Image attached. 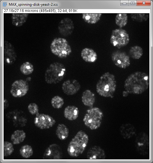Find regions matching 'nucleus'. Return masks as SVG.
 Here are the masks:
<instances>
[{
	"label": "nucleus",
	"instance_id": "nucleus-12",
	"mask_svg": "<svg viewBox=\"0 0 153 163\" xmlns=\"http://www.w3.org/2000/svg\"><path fill=\"white\" fill-rule=\"evenodd\" d=\"M8 120L15 126L23 127L25 125L27 119L23 112L18 110L9 112L6 114Z\"/></svg>",
	"mask_w": 153,
	"mask_h": 163
},
{
	"label": "nucleus",
	"instance_id": "nucleus-23",
	"mask_svg": "<svg viewBox=\"0 0 153 163\" xmlns=\"http://www.w3.org/2000/svg\"><path fill=\"white\" fill-rule=\"evenodd\" d=\"M102 15L100 13H83L82 18L87 23L95 24L100 20Z\"/></svg>",
	"mask_w": 153,
	"mask_h": 163
},
{
	"label": "nucleus",
	"instance_id": "nucleus-17",
	"mask_svg": "<svg viewBox=\"0 0 153 163\" xmlns=\"http://www.w3.org/2000/svg\"><path fill=\"white\" fill-rule=\"evenodd\" d=\"M87 156L89 159H103L106 158L104 151L98 146L90 148L87 151Z\"/></svg>",
	"mask_w": 153,
	"mask_h": 163
},
{
	"label": "nucleus",
	"instance_id": "nucleus-27",
	"mask_svg": "<svg viewBox=\"0 0 153 163\" xmlns=\"http://www.w3.org/2000/svg\"><path fill=\"white\" fill-rule=\"evenodd\" d=\"M115 20L116 25L121 28L126 25L128 22V16L126 14H118L116 16Z\"/></svg>",
	"mask_w": 153,
	"mask_h": 163
},
{
	"label": "nucleus",
	"instance_id": "nucleus-25",
	"mask_svg": "<svg viewBox=\"0 0 153 163\" xmlns=\"http://www.w3.org/2000/svg\"><path fill=\"white\" fill-rule=\"evenodd\" d=\"M25 137V133L23 130H18L12 134L11 140L13 144H17L23 142Z\"/></svg>",
	"mask_w": 153,
	"mask_h": 163
},
{
	"label": "nucleus",
	"instance_id": "nucleus-13",
	"mask_svg": "<svg viewBox=\"0 0 153 163\" xmlns=\"http://www.w3.org/2000/svg\"><path fill=\"white\" fill-rule=\"evenodd\" d=\"M4 62L7 65L13 64L16 61V55L12 44L7 41L3 42Z\"/></svg>",
	"mask_w": 153,
	"mask_h": 163
},
{
	"label": "nucleus",
	"instance_id": "nucleus-8",
	"mask_svg": "<svg viewBox=\"0 0 153 163\" xmlns=\"http://www.w3.org/2000/svg\"><path fill=\"white\" fill-rule=\"evenodd\" d=\"M111 59L116 66L122 68H125L130 65L129 56L124 52L119 50L113 52L111 55Z\"/></svg>",
	"mask_w": 153,
	"mask_h": 163
},
{
	"label": "nucleus",
	"instance_id": "nucleus-36",
	"mask_svg": "<svg viewBox=\"0 0 153 163\" xmlns=\"http://www.w3.org/2000/svg\"><path fill=\"white\" fill-rule=\"evenodd\" d=\"M128 1H124L125 2H121V5L122 6H127L128 5Z\"/></svg>",
	"mask_w": 153,
	"mask_h": 163
},
{
	"label": "nucleus",
	"instance_id": "nucleus-15",
	"mask_svg": "<svg viewBox=\"0 0 153 163\" xmlns=\"http://www.w3.org/2000/svg\"><path fill=\"white\" fill-rule=\"evenodd\" d=\"M62 156V151L60 147L57 144H52L46 150L43 158L49 159H61Z\"/></svg>",
	"mask_w": 153,
	"mask_h": 163
},
{
	"label": "nucleus",
	"instance_id": "nucleus-11",
	"mask_svg": "<svg viewBox=\"0 0 153 163\" xmlns=\"http://www.w3.org/2000/svg\"><path fill=\"white\" fill-rule=\"evenodd\" d=\"M135 146L138 152L142 155L147 154L149 152V139L145 133H139L136 137Z\"/></svg>",
	"mask_w": 153,
	"mask_h": 163
},
{
	"label": "nucleus",
	"instance_id": "nucleus-4",
	"mask_svg": "<svg viewBox=\"0 0 153 163\" xmlns=\"http://www.w3.org/2000/svg\"><path fill=\"white\" fill-rule=\"evenodd\" d=\"M65 66L59 62H54L50 65L45 74L46 82L48 84H56L61 81L66 74Z\"/></svg>",
	"mask_w": 153,
	"mask_h": 163
},
{
	"label": "nucleus",
	"instance_id": "nucleus-19",
	"mask_svg": "<svg viewBox=\"0 0 153 163\" xmlns=\"http://www.w3.org/2000/svg\"><path fill=\"white\" fill-rule=\"evenodd\" d=\"M120 134L125 139L130 138L136 133V130L134 127L130 124H122L120 127Z\"/></svg>",
	"mask_w": 153,
	"mask_h": 163
},
{
	"label": "nucleus",
	"instance_id": "nucleus-31",
	"mask_svg": "<svg viewBox=\"0 0 153 163\" xmlns=\"http://www.w3.org/2000/svg\"><path fill=\"white\" fill-rule=\"evenodd\" d=\"M14 149L12 143L7 141L4 142V156L10 155L13 152Z\"/></svg>",
	"mask_w": 153,
	"mask_h": 163
},
{
	"label": "nucleus",
	"instance_id": "nucleus-20",
	"mask_svg": "<svg viewBox=\"0 0 153 163\" xmlns=\"http://www.w3.org/2000/svg\"><path fill=\"white\" fill-rule=\"evenodd\" d=\"M64 115L67 119L72 121L76 119L79 114L78 108L73 105H69L67 106L64 110Z\"/></svg>",
	"mask_w": 153,
	"mask_h": 163
},
{
	"label": "nucleus",
	"instance_id": "nucleus-29",
	"mask_svg": "<svg viewBox=\"0 0 153 163\" xmlns=\"http://www.w3.org/2000/svg\"><path fill=\"white\" fill-rule=\"evenodd\" d=\"M20 154L23 157L27 158L33 154V150L31 146L26 145L22 146L19 150Z\"/></svg>",
	"mask_w": 153,
	"mask_h": 163
},
{
	"label": "nucleus",
	"instance_id": "nucleus-35",
	"mask_svg": "<svg viewBox=\"0 0 153 163\" xmlns=\"http://www.w3.org/2000/svg\"><path fill=\"white\" fill-rule=\"evenodd\" d=\"M8 106V103L6 99L4 100V108L5 109L7 108Z\"/></svg>",
	"mask_w": 153,
	"mask_h": 163
},
{
	"label": "nucleus",
	"instance_id": "nucleus-30",
	"mask_svg": "<svg viewBox=\"0 0 153 163\" xmlns=\"http://www.w3.org/2000/svg\"><path fill=\"white\" fill-rule=\"evenodd\" d=\"M51 104L54 108L59 109L63 105L64 102L63 99L58 95L53 97L51 100Z\"/></svg>",
	"mask_w": 153,
	"mask_h": 163
},
{
	"label": "nucleus",
	"instance_id": "nucleus-2",
	"mask_svg": "<svg viewBox=\"0 0 153 163\" xmlns=\"http://www.w3.org/2000/svg\"><path fill=\"white\" fill-rule=\"evenodd\" d=\"M116 82L114 75L106 72L100 77L96 86L97 93L104 97H112L115 92Z\"/></svg>",
	"mask_w": 153,
	"mask_h": 163
},
{
	"label": "nucleus",
	"instance_id": "nucleus-32",
	"mask_svg": "<svg viewBox=\"0 0 153 163\" xmlns=\"http://www.w3.org/2000/svg\"><path fill=\"white\" fill-rule=\"evenodd\" d=\"M131 17L134 20L142 22L146 20L148 18L149 16L145 14H132Z\"/></svg>",
	"mask_w": 153,
	"mask_h": 163
},
{
	"label": "nucleus",
	"instance_id": "nucleus-37",
	"mask_svg": "<svg viewBox=\"0 0 153 163\" xmlns=\"http://www.w3.org/2000/svg\"><path fill=\"white\" fill-rule=\"evenodd\" d=\"M128 94L129 93L127 91L125 90L122 93L123 96L124 97H126L128 95Z\"/></svg>",
	"mask_w": 153,
	"mask_h": 163
},
{
	"label": "nucleus",
	"instance_id": "nucleus-21",
	"mask_svg": "<svg viewBox=\"0 0 153 163\" xmlns=\"http://www.w3.org/2000/svg\"><path fill=\"white\" fill-rule=\"evenodd\" d=\"M95 95L91 90L87 89L83 92L81 100L85 106L89 107H92L95 102Z\"/></svg>",
	"mask_w": 153,
	"mask_h": 163
},
{
	"label": "nucleus",
	"instance_id": "nucleus-5",
	"mask_svg": "<svg viewBox=\"0 0 153 163\" xmlns=\"http://www.w3.org/2000/svg\"><path fill=\"white\" fill-rule=\"evenodd\" d=\"M103 117V113L100 108L91 107L87 110L83 121L86 126L95 130L100 126Z\"/></svg>",
	"mask_w": 153,
	"mask_h": 163
},
{
	"label": "nucleus",
	"instance_id": "nucleus-10",
	"mask_svg": "<svg viewBox=\"0 0 153 163\" xmlns=\"http://www.w3.org/2000/svg\"><path fill=\"white\" fill-rule=\"evenodd\" d=\"M36 126L41 129L49 128L56 122L55 120L50 116L41 113L36 114L34 121Z\"/></svg>",
	"mask_w": 153,
	"mask_h": 163
},
{
	"label": "nucleus",
	"instance_id": "nucleus-1",
	"mask_svg": "<svg viewBox=\"0 0 153 163\" xmlns=\"http://www.w3.org/2000/svg\"><path fill=\"white\" fill-rule=\"evenodd\" d=\"M149 83V77L147 74L137 71L128 77L125 81L124 87L129 93L140 94L148 89Z\"/></svg>",
	"mask_w": 153,
	"mask_h": 163
},
{
	"label": "nucleus",
	"instance_id": "nucleus-7",
	"mask_svg": "<svg viewBox=\"0 0 153 163\" xmlns=\"http://www.w3.org/2000/svg\"><path fill=\"white\" fill-rule=\"evenodd\" d=\"M129 41V38L127 31L122 29L112 31L110 42L112 45L120 49L127 45Z\"/></svg>",
	"mask_w": 153,
	"mask_h": 163
},
{
	"label": "nucleus",
	"instance_id": "nucleus-9",
	"mask_svg": "<svg viewBox=\"0 0 153 163\" xmlns=\"http://www.w3.org/2000/svg\"><path fill=\"white\" fill-rule=\"evenodd\" d=\"M29 89V85L26 81L19 80L15 81L11 85L10 93L15 97H20L24 96Z\"/></svg>",
	"mask_w": 153,
	"mask_h": 163
},
{
	"label": "nucleus",
	"instance_id": "nucleus-6",
	"mask_svg": "<svg viewBox=\"0 0 153 163\" xmlns=\"http://www.w3.org/2000/svg\"><path fill=\"white\" fill-rule=\"evenodd\" d=\"M51 52L60 58H65L72 52V49L69 42L65 39L62 38H55L50 45Z\"/></svg>",
	"mask_w": 153,
	"mask_h": 163
},
{
	"label": "nucleus",
	"instance_id": "nucleus-16",
	"mask_svg": "<svg viewBox=\"0 0 153 163\" xmlns=\"http://www.w3.org/2000/svg\"><path fill=\"white\" fill-rule=\"evenodd\" d=\"M58 29L62 35L67 36L71 35L74 29L72 20L69 18H65L61 20L58 25Z\"/></svg>",
	"mask_w": 153,
	"mask_h": 163
},
{
	"label": "nucleus",
	"instance_id": "nucleus-26",
	"mask_svg": "<svg viewBox=\"0 0 153 163\" xmlns=\"http://www.w3.org/2000/svg\"><path fill=\"white\" fill-rule=\"evenodd\" d=\"M130 56L132 58L137 59H139L142 56L143 50L142 48L138 46L131 47L129 51Z\"/></svg>",
	"mask_w": 153,
	"mask_h": 163
},
{
	"label": "nucleus",
	"instance_id": "nucleus-22",
	"mask_svg": "<svg viewBox=\"0 0 153 163\" xmlns=\"http://www.w3.org/2000/svg\"><path fill=\"white\" fill-rule=\"evenodd\" d=\"M28 14V13H13L11 17L12 24L17 27L22 26L26 21Z\"/></svg>",
	"mask_w": 153,
	"mask_h": 163
},
{
	"label": "nucleus",
	"instance_id": "nucleus-28",
	"mask_svg": "<svg viewBox=\"0 0 153 163\" xmlns=\"http://www.w3.org/2000/svg\"><path fill=\"white\" fill-rule=\"evenodd\" d=\"M33 65L28 62L23 63L20 67L21 72L24 74L28 75L31 74L34 71Z\"/></svg>",
	"mask_w": 153,
	"mask_h": 163
},
{
	"label": "nucleus",
	"instance_id": "nucleus-33",
	"mask_svg": "<svg viewBox=\"0 0 153 163\" xmlns=\"http://www.w3.org/2000/svg\"><path fill=\"white\" fill-rule=\"evenodd\" d=\"M28 109L32 114H37L38 113V107L35 103L30 104L28 106Z\"/></svg>",
	"mask_w": 153,
	"mask_h": 163
},
{
	"label": "nucleus",
	"instance_id": "nucleus-34",
	"mask_svg": "<svg viewBox=\"0 0 153 163\" xmlns=\"http://www.w3.org/2000/svg\"><path fill=\"white\" fill-rule=\"evenodd\" d=\"M129 5L130 6H135L136 5L137 1H129Z\"/></svg>",
	"mask_w": 153,
	"mask_h": 163
},
{
	"label": "nucleus",
	"instance_id": "nucleus-14",
	"mask_svg": "<svg viewBox=\"0 0 153 163\" xmlns=\"http://www.w3.org/2000/svg\"><path fill=\"white\" fill-rule=\"evenodd\" d=\"M80 88V84L76 79L67 80L63 82L62 86V90L63 92L69 95L76 94Z\"/></svg>",
	"mask_w": 153,
	"mask_h": 163
},
{
	"label": "nucleus",
	"instance_id": "nucleus-3",
	"mask_svg": "<svg viewBox=\"0 0 153 163\" xmlns=\"http://www.w3.org/2000/svg\"><path fill=\"white\" fill-rule=\"evenodd\" d=\"M88 136L84 131H79L69 142L67 148L69 155L77 157L82 154L87 146Z\"/></svg>",
	"mask_w": 153,
	"mask_h": 163
},
{
	"label": "nucleus",
	"instance_id": "nucleus-18",
	"mask_svg": "<svg viewBox=\"0 0 153 163\" xmlns=\"http://www.w3.org/2000/svg\"><path fill=\"white\" fill-rule=\"evenodd\" d=\"M81 56L85 62L90 63L95 62L97 59L96 52L93 49L89 48H85L81 52Z\"/></svg>",
	"mask_w": 153,
	"mask_h": 163
},
{
	"label": "nucleus",
	"instance_id": "nucleus-24",
	"mask_svg": "<svg viewBox=\"0 0 153 163\" xmlns=\"http://www.w3.org/2000/svg\"><path fill=\"white\" fill-rule=\"evenodd\" d=\"M69 133V129L66 126L63 124H58L56 129V134L60 140H63L66 139Z\"/></svg>",
	"mask_w": 153,
	"mask_h": 163
}]
</instances>
